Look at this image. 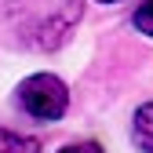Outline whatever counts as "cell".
I'll list each match as a JSON object with an SVG mask.
<instances>
[{
  "label": "cell",
  "mask_w": 153,
  "mask_h": 153,
  "mask_svg": "<svg viewBox=\"0 0 153 153\" xmlns=\"http://www.w3.org/2000/svg\"><path fill=\"white\" fill-rule=\"evenodd\" d=\"M18 106L36 120H59L69 106V91L55 73H33L18 84Z\"/></svg>",
  "instance_id": "cell-2"
},
{
  "label": "cell",
  "mask_w": 153,
  "mask_h": 153,
  "mask_svg": "<svg viewBox=\"0 0 153 153\" xmlns=\"http://www.w3.org/2000/svg\"><path fill=\"white\" fill-rule=\"evenodd\" d=\"M0 153H40V142L18 135V131L0 128Z\"/></svg>",
  "instance_id": "cell-4"
},
{
  "label": "cell",
  "mask_w": 153,
  "mask_h": 153,
  "mask_svg": "<svg viewBox=\"0 0 153 153\" xmlns=\"http://www.w3.org/2000/svg\"><path fill=\"white\" fill-rule=\"evenodd\" d=\"M135 29L146 33V36H153V0H142V4H139V11H135Z\"/></svg>",
  "instance_id": "cell-5"
},
{
  "label": "cell",
  "mask_w": 153,
  "mask_h": 153,
  "mask_svg": "<svg viewBox=\"0 0 153 153\" xmlns=\"http://www.w3.org/2000/svg\"><path fill=\"white\" fill-rule=\"evenodd\" d=\"M4 4L15 33L40 51H55L84 11V0H4Z\"/></svg>",
  "instance_id": "cell-1"
},
{
  "label": "cell",
  "mask_w": 153,
  "mask_h": 153,
  "mask_svg": "<svg viewBox=\"0 0 153 153\" xmlns=\"http://www.w3.org/2000/svg\"><path fill=\"white\" fill-rule=\"evenodd\" d=\"M59 153H102V146L99 142H73V146H66Z\"/></svg>",
  "instance_id": "cell-6"
},
{
  "label": "cell",
  "mask_w": 153,
  "mask_h": 153,
  "mask_svg": "<svg viewBox=\"0 0 153 153\" xmlns=\"http://www.w3.org/2000/svg\"><path fill=\"white\" fill-rule=\"evenodd\" d=\"M131 131H135V142L142 153H153V102L139 106L135 109V124H131Z\"/></svg>",
  "instance_id": "cell-3"
},
{
  "label": "cell",
  "mask_w": 153,
  "mask_h": 153,
  "mask_svg": "<svg viewBox=\"0 0 153 153\" xmlns=\"http://www.w3.org/2000/svg\"><path fill=\"white\" fill-rule=\"evenodd\" d=\"M99 4H117V0H99Z\"/></svg>",
  "instance_id": "cell-7"
}]
</instances>
